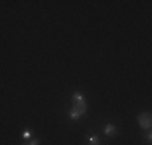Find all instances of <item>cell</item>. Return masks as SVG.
<instances>
[{
	"instance_id": "277c9868",
	"label": "cell",
	"mask_w": 152,
	"mask_h": 145,
	"mask_svg": "<svg viewBox=\"0 0 152 145\" xmlns=\"http://www.w3.org/2000/svg\"><path fill=\"white\" fill-rule=\"evenodd\" d=\"M73 100L76 103H84V97H82V94L76 92V94H73Z\"/></svg>"
},
{
	"instance_id": "5b68a950",
	"label": "cell",
	"mask_w": 152,
	"mask_h": 145,
	"mask_svg": "<svg viewBox=\"0 0 152 145\" xmlns=\"http://www.w3.org/2000/svg\"><path fill=\"white\" fill-rule=\"evenodd\" d=\"M87 142L91 145H99V137L97 136H87Z\"/></svg>"
},
{
	"instance_id": "6da1fadb",
	"label": "cell",
	"mask_w": 152,
	"mask_h": 145,
	"mask_svg": "<svg viewBox=\"0 0 152 145\" xmlns=\"http://www.w3.org/2000/svg\"><path fill=\"white\" fill-rule=\"evenodd\" d=\"M138 123H139V126L142 129H149L152 124V121H151V115L149 113H141L139 116H138Z\"/></svg>"
},
{
	"instance_id": "ba28073f",
	"label": "cell",
	"mask_w": 152,
	"mask_h": 145,
	"mask_svg": "<svg viewBox=\"0 0 152 145\" xmlns=\"http://www.w3.org/2000/svg\"><path fill=\"white\" fill-rule=\"evenodd\" d=\"M37 144H39V139H36V140H34V142H31L29 145H37Z\"/></svg>"
},
{
	"instance_id": "3957f363",
	"label": "cell",
	"mask_w": 152,
	"mask_h": 145,
	"mask_svg": "<svg viewBox=\"0 0 152 145\" xmlns=\"http://www.w3.org/2000/svg\"><path fill=\"white\" fill-rule=\"evenodd\" d=\"M74 110H76L79 115L86 113V103H76V105H74Z\"/></svg>"
},
{
	"instance_id": "52a82bcc",
	"label": "cell",
	"mask_w": 152,
	"mask_h": 145,
	"mask_svg": "<svg viewBox=\"0 0 152 145\" xmlns=\"http://www.w3.org/2000/svg\"><path fill=\"white\" fill-rule=\"evenodd\" d=\"M31 136H33V131H31V129H25V131H23V137H25V139H29Z\"/></svg>"
},
{
	"instance_id": "9c48e42d",
	"label": "cell",
	"mask_w": 152,
	"mask_h": 145,
	"mask_svg": "<svg viewBox=\"0 0 152 145\" xmlns=\"http://www.w3.org/2000/svg\"><path fill=\"white\" fill-rule=\"evenodd\" d=\"M151 140H152V134L149 132V134H147V142H151Z\"/></svg>"
},
{
	"instance_id": "7a4b0ae2",
	"label": "cell",
	"mask_w": 152,
	"mask_h": 145,
	"mask_svg": "<svg viewBox=\"0 0 152 145\" xmlns=\"http://www.w3.org/2000/svg\"><path fill=\"white\" fill-rule=\"evenodd\" d=\"M104 132H105V136H115L117 134V127L113 124H107L105 126V129H104Z\"/></svg>"
},
{
	"instance_id": "8992f818",
	"label": "cell",
	"mask_w": 152,
	"mask_h": 145,
	"mask_svg": "<svg viewBox=\"0 0 152 145\" xmlns=\"http://www.w3.org/2000/svg\"><path fill=\"white\" fill-rule=\"evenodd\" d=\"M70 116H71V119H78V118L81 116V115H79V113H78V111H76V110L73 108V110H71V111H70Z\"/></svg>"
}]
</instances>
